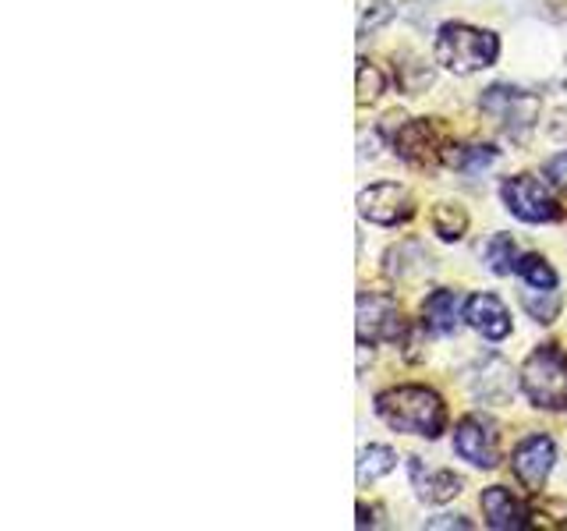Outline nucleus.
I'll return each mask as SVG.
<instances>
[{"instance_id": "obj_14", "label": "nucleus", "mask_w": 567, "mask_h": 531, "mask_svg": "<svg viewBox=\"0 0 567 531\" xmlns=\"http://www.w3.org/2000/svg\"><path fill=\"white\" fill-rule=\"evenodd\" d=\"M383 270H386L390 280L408 283V280H419V277H425V273H433V256L425 252V248H422L419 241H401V244H394V248L386 252Z\"/></svg>"}, {"instance_id": "obj_8", "label": "nucleus", "mask_w": 567, "mask_h": 531, "mask_svg": "<svg viewBox=\"0 0 567 531\" xmlns=\"http://www.w3.org/2000/svg\"><path fill=\"white\" fill-rule=\"evenodd\" d=\"M359 212L369 223L398 227V223H408L415 217V199H412V191H408L404 185L380 181V185H369L359 195Z\"/></svg>"}, {"instance_id": "obj_16", "label": "nucleus", "mask_w": 567, "mask_h": 531, "mask_svg": "<svg viewBox=\"0 0 567 531\" xmlns=\"http://www.w3.org/2000/svg\"><path fill=\"white\" fill-rule=\"evenodd\" d=\"M398 465V454L383 447V442H369V447L359 454V486H372L377 478L390 475Z\"/></svg>"}, {"instance_id": "obj_18", "label": "nucleus", "mask_w": 567, "mask_h": 531, "mask_svg": "<svg viewBox=\"0 0 567 531\" xmlns=\"http://www.w3.org/2000/svg\"><path fill=\"white\" fill-rule=\"evenodd\" d=\"M443 164L461 174H478L483 167L496 164V149L493 146H447L443 149Z\"/></svg>"}, {"instance_id": "obj_9", "label": "nucleus", "mask_w": 567, "mask_h": 531, "mask_svg": "<svg viewBox=\"0 0 567 531\" xmlns=\"http://www.w3.org/2000/svg\"><path fill=\"white\" fill-rule=\"evenodd\" d=\"M443 128L433 121V117H419V121H404L398 124L394 132V153L401 159L415 167H425V164H436L443 159Z\"/></svg>"}, {"instance_id": "obj_19", "label": "nucleus", "mask_w": 567, "mask_h": 531, "mask_svg": "<svg viewBox=\"0 0 567 531\" xmlns=\"http://www.w3.org/2000/svg\"><path fill=\"white\" fill-rule=\"evenodd\" d=\"M433 230H436L443 241H461V238H465V230H468V212H465V206L440 202L433 209Z\"/></svg>"}, {"instance_id": "obj_24", "label": "nucleus", "mask_w": 567, "mask_h": 531, "mask_svg": "<svg viewBox=\"0 0 567 531\" xmlns=\"http://www.w3.org/2000/svg\"><path fill=\"white\" fill-rule=\"evenodd\" d=\"M546 177H549V185H554V188L567 191V149H560L554 159H549V164H546Z\"/></svg>"}, {"instance_id": "obj_6", "label": "nucleus", "mask_w": 567, "mask_h": 531, "mask_svg": "<svg viewBox=\"0 0 567 531\" xmlns=\"http://www.w3.org/2000/svg\"><path fill=\"white\" fill-rule=\"evenodd\" d=\"M404 315L390 294H359V341L362 344H398L404 341Z\"/></svg>"}, {"instance_id": "obj_15", "label": "nucleus", "mask_w": 567, "mask_h": 531, "mask_svg": "<svg viewBox=\"0 0 567 531\" xmlns=\"http://www.w3.org/2000/svg\"><path fill=\"white\" fill-rule=\"evenodd\" d=\"M422 319L425 326L433 333H457L461 330V319H465V305H461V294L451 291V288H440L433 291L430 298L422 301Z\"/></svg>"}, {"instance_id": "obj_5", "label": "nucleus", "mask_w": 567, "mask_h": 531, "mask_svg": "<svg viewBox=\"0 0 567 531\" xmlns=\"http://www.w3.org/2000/svg\"><path fill=\"white\" fill-rule=\"evenodd\" d=\"M501 195H504V206L525 223H554L564 217V209L554 199V191L532 174L507 177V181L501 185Z\"/></svg>"}, {"instance_id": "obj_12", "label": "nucleus", "mask_w": 567, "mask_h": 531, "mask_svg": "<svg viewBox=\"0 0 567 531\" xmlns=\"http://www.w3.org/2000/svg\"><path fill=\"white\" fill-rule=\"evenodd\" d=\"M465 323L475 333H483L486 341H504V336L511 333V312L501 298L483 291V294H472L465 301Z\"/></svg>"}, {"instance_id": "obj_17", "label": "nucleus", "mask_w": 567, "mask_h": 531, "mask_svg": "<svg viewBox=\"0 0 567 531\" xmlns=\"http://www.w3.org/2000/svg\"><path fill=\"white\" fill-rule=\"evenodd\" d=\"M483 256H486V266L496 273V277H511V273H518V244H514L511 235H493L483 248Z\"/></svg>"}, {"instance_id": "obj_22", "label": "nucleus", "mask_w": 567, "mask_h": 531, "mask_svg": "<svg viewBox=\"0 0 567 531\" xmlns=\"http://www.w3.org/2000/svg\"><path fill=\"white\" fill-rule=\"evenodd\" d=\"M528 513H532V524L567 531V500H539Z\"/></svg>"}, {"instance_id": "obj_25", "label": "nucleus", "mask_w": 567, "mask_h": 531, "mask_svg": "<svg viewBox=\"0 0 567 531\" xmlns=\"http://www.w3.org/2000/svg\"><path fill=\"white\" fill-rule=\"evenodd\" d=\"M425 528H472V521L465 518H451V513H443V518H433V521H425Z\"/></svg>"}, {"instance_id": "obj_23", "label": "nucleus", "mask_w": 567, "mask_h": 531, "mask_svg": "<svg viewBox=\"0 0 567 531\" xmlns=\"http://www.w3.org/2000/svg\"><path fill=\"white\" fill-rule=\"evenodd\" d=\"M383 88H386L383 71H380L377 64H369V61H359V103L380 100V96H383Z\"/></svg>"}, {"instance_id": "obj_2", "label": "nucleus", "mask_w": 567, "mask_h": 531, "mask_svg": "<svg viewBox=\"0 0 567 531\" xmlns=\"http://www.w3.org/2000/svg\"><path fill=\"white\" fill-rule=\"evenodd\" d=\"M501 58V40L489 29H475L465 22H447L436 32V61L454 75H475Z\"/></svg>"}, {"instance_id": "obj_4", "label": "nucleus", "mask_w": 567, "mask_h": 531, "mask_svg": "<svg viewBox=\"0 0 567 531\" xmlns=\"http://www.w3.org/2000/svg\"><path fill=\"white\" fill-rule=\"evenodd\" d=\"M483 114L493 117V124L511 138H522L532 124L539 121V96L528 93V88H514V85H489L483 96H478Z\"/></svg>"}, {"instance_id": "obj_3", "label": "nucleus", "mask_w": 567, "mask_h": 531, "mask_svg": "<svg viewBox=\"0 0 567 531\" xmlns=\"http://www.w3.org/2000/svg\"><path fill=\"white\" fill-rule=\"evenodd\" d=\"M525 397L543 412H567V354L557 344H543L522 365Z\"/></svg>"}, {"instance_id": "obj_7", "label": "nucleus", "mask_w": 567, "mask_h": 531, "mask_svg": "<svg viewBox=\"0 0 567 531\" xmlns=\"http://www.w3.org/2000/svg\"><path fill=\"white\" fill-rule=\"evenodd\" d=\"M454 450L461 460H468L475 468H496L501 465V433L483 415H468L457 421L454 429Z\"/></svg>"}, {"instance_id": "obj_20", "label": "nucleus", "mask_w": 567, "mask_h": 531, "mask_svg": "<svg viewBox=\"0 0 567 531\" xmlns=\"http://www.w3.org/2000/svg\"><path fill=\"white\" fill-rule=\"evenodd\" d=\"M522 305L536 323H554L560 312V294L557 288H528L522 291Z\"/></svg>"}, {"instance_id": "obj_21", "label": "nucleus", "mask_w": 567, "mask_h": 531, "mask_svg": "<svg viewBox=\"0 0 567 531\" xmlns=\"http://www.w3.org/2000/svg\"><path fill=\"white\" fill-rule=\"evenodd\" d=\"M518 273L525 277L528 288H557V273L543 256H522Z\"/></svg>"}, {"instance_id": "obj_10", "label": "nucleus", "mask_w": 567, "mask_h": 531, "mask_svg": "<svg viewBox=\"0 0 567 531\" xmlns=\"http://www.w3.org/2000/svg\"><path fill=\"white\" fill-rule=\"evenodd\" d=\"M554 460H557V447H554V439L549 436H525L518 447H514L511 454V468H514V478L532 489V492H539L546 486V478L549 471H554Z\"/></svg>"}, {"instance_id": "obj_13", "label": "nucleus", "mask_w": 567, "mask_h": 531, "mask_svg": "<svg viewBox=\"0 0 567 531\" xmlns=\"http://www.w3.org/2000/svg\"><path fill=\"white\" fill-rule=\"evenodd\" d=\"M478 507H483L486 524L496 528V531H518V528L532 524V513L522 507V500H514L511 489H504V486L483 489V496H478Z\"/></svg>"}, {"instance_id": "obj_11", "label": "nucleus", "mask_w": 567, "mask_h": 531, "mask_svg": "<svg viewBox=\"0 0 567 531\" xmlns=\"http://www.w3.org/2000/svg\"><path fill=\"white\" fill-rule=\"evenodd\" d=\"M408 475H412V489L422 503H447L461 492V475L447 471V468H433L425 465L422 457H408Z\"/></svg>"}, {"instance_id": "obj_1", "label": "nucleus", "mask_w": 567, "mask_h": 531, "mask_svg": "<svg viewBox=\"0 0 567 531\" xmlns=\"http://www.w3.org/2000/svg\"><path fill=\"white\" fill-rule=\"evenodd\" d=\"M377 415L394 433L436 439L447 429V407L430 386H390L377 394Z\"/></svg>"}]
</instances>
